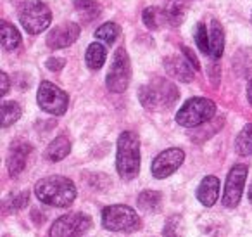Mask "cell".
<instances>
[{
	"instance_id": "obj_1",
	"label": "cell",
	"mask_w": 252,
	"mask_h": 237,
	"mask_svg": "<svg viewBox=\"0 0 252 237\" xmlns=\"http://www.w3.org/2000/svg\"><path fill=\"white\" fill-rule=\"evenodd\" d=\"M35 194L43 204L67 208L76 199V187H74V182L67 177L52 175V177H45L36 182Z\"/></svg>"
},
{
	"instance_id": "obj_2",
	"label": "cell",
	"mask_w": 252,
	"mask_h": 237,
	"mask_svg": "<svg viewBox=\"0 0 252 237\" xmlns=\"http://www.w3.org/2000/svg\"><path fill=\"white\" fill-rule=\"evenodd\" d=\"M178 97L180 94L176 85L166 78H154L149 83L142 85L138 90L140 104L149 111H162L173 108Z\"/></svg>"
},
{
	"instance_id": "obj_3",
	"label": "cell",
	"mask_w": 252,
	"mask_h": 237,
	"mask_svg": "<svg viewBox=\"0 0 252 237\" xmlns=\"http://www.w3.org/2000/svg\"><path fill=\"white\" fill-rule=\"evenodd\" d=\"M116 168L123 180H133L140 173V139L135 132H123L118 139Z\"/></svg>"
},
{
	"instance_id": "obj_4",
	"label": "cell",
	"mask_w": 252,
	"mask_h": 237,
	"mask_svg": "<svg viewBox=\"0 0 252 237\" xmlns=\"http://www.w3.org/2000/svg\"><path fill=\"white\" fill-rule=\"evenodd\" d=\"M214 115H216L214 101L207 97H192L176 113V123L185 128H195L213 119Z\"/></svg>"
},
{
	"instance_id": "obj_5",
	"label": "cell",
	"mask_w": 252,
	"mask_h": 237,
	"mask_svg": "<svg viewBox=\"0 0 252 237\" xmlns=\"http://www.w3.org/2000/svg\"><path fill=\"white\" fill-rule=\"evenodd\" d=\"M102 227L111 232H135L142 227V220L130 206L111 204L102 209Z\"/></svg>"
},
{
	"instance_id": "obj_6",
	"label": "cell",
	"mask_w": 252,
	"mask_h": 237,
	"mask_svg": "<svg viewBox=\"0 0 252 237\" xmlns=\"http://www.w3.org/2000/svg\"><path fill=\"white\" fill-rule=\"evenodd\" d=\"M19 21L30 35H38L50 26L52 12L42 0H28L19 7Z\"/></svg>"
},
{
	"instance_id": "obj_7",
	"label": "cell",
	"mask_w": 252,
	"mask_h": 237,
	"mask_svg": "<svg viewBox=\"0 0 252 237\" xmlns=\"http://www.w3.org/2000/svg\"><path fill=\"white\" fill-rule=\"evenodd\" d=\"M131 81V63L130 56L125 50V47L118 49L112 56V64L107 71L105 85L112 94H123L128 88Z\"/></svg>"
},
{
	"instance_id": "obj_8",
	"label": "cell",
	"mask_w": 252,
	"mask_h": 237,
	"mask_svg": "<svg viewBox=\"0 0 252 237\" xmlns=\"http://www.w3.org/2000/svg\"><path fill=\"white\" fill-rule=\"evenodd\" d=\"M36 101L45 113L54 116H63L69 106V95L57 85L50 83V81H42L38 87V94H36Z\"/></svg>"
},
{
	"instance_id": "obj_9",
	"label": "cell",
	"mask_w": 252,
	"mask_h": 237,
	"mask_svg": "<svg viewBox=\"0 0 252 237\" xmlns=\"http://www.w3.org/2000/svg\"><path fill=\"white\" fill-rule=\"evenodd\" d=\"M92 229V218L85 213L63 215L52 223L49 237H81Z\"/></svg>"
},
{
	"instance_id": "obj_10",
	"label": "cell",
	"mask_w": 252,
	"mask_h": 237,
	"mask_svg": "<svg viewBox=\"0 0 252 237\" xmlns=\"http://www.w3.org/2000/svg\"><path fill=\"white\" fill-rule=\"evenodd\" d=\"M249 168L247 164H235L230 170L226 177V184H224V192H223V204L226 208H235L240 202L242 192L245 187V180H247Z\"/></svg>"
},
{
	"instance_id": "obj_11",
	"label": "cell",
	"mask_w": 252,
	"mask_h": 237,
	"mask_svg": "<svg viewBox=\"0 0 252 237\" xmlns=\"http://www.w3.org/2000/svg\"><path fill=\"white\" fill-rule=\"evenodd\" d=\"M185 161V153L180 147H169V149L162 151L156 156V159L152 161L151 171L156 178L162 180V178L173 175Z\"/></svg>"
},
{
	"instance_id": "obj_12",
	"label": "cell",
	"mask_w": 252,
	"mask_h": 237,
	"mask_svg": "<svg viewBox=\"0 0 252 237\" xmlns=\"http://www.w3.org/2000/svg\"><path fill=\"white\" fill-rule=\"evenodd\" d=\"M81 28L76 23H63V25L56 26L49 32L47 35V45L54 50L66 49V47L73 45L78 39H80Z\"/></svg>"
},
{
	"instance_id": "obj_13",
	"label": "cell",
	"mask_w": 252,
	"mask_h": 237,
	"mask_svg": "<svg viewBox=\"0 0 252 237\" xmlns=\"http://www.w3.org/2000/svg\"><path fill=\"white\" fill-rule=\"evenodd\" d=\"M32 154V146L26 142H16L12 144L7 158V170L11 177H18L26 166L28 156Z\"/></svg>"
},
{
	"instance_id": "obj_14",
	"label": "cell",
	"mask_w": 252,
	"mask_h": 237,
	"mask_svg": "<svg viewBox=\"0 0 252 237\" xmlns=\"http://www.w3.org/2000/svg\"><path fill=\"white\" fill-rule=\"evenodd\" d=\"M218 198H220V180L214 175H207L197 187V199L200 201V204L211 208L218 201Z\"/></svg>"
},
{
	"instance_id": "obj_15",
	"label": "cell",
	"mask_w": 252,
	"mask_h": 237,
	"mask_svg": "<svg viewBox=\"0 0 252 237\" xmlns=\"http://www.w3.org/2000/svg\"><path fill=\"white\" fill-rule=\"evenodd\" d=\"M164 68L168 70V73L171 75V77L178 78L180 81L189 83V81L193 80V71L195 70H193L189 61L182 59L180 56H173V57L164 59Z\"/></svg>"
},
{
	"instance_id": "obj_16",
	"label": "cell",
	"mask_w": 252,
	"mask_h": 237,
	"mask_svg": "<svg viewBox=\"0 0 252 237\" xmlns=\"http://www.w3.org/2000/svg\"><path fill=\"white\" fill-rule=\"evenodd\" d=\"M224 50V32L218 19H213L209 25V56L220 59Z\"/></svg>"
},
{
	"instance_id": "obj_17",
	"label": "cell",
	"mask_w": 252,
	"mask_h": 237,
	"mask_svg": "<svg viewBox=\"0 0 252 237\" xmlns=\"http://www.w3.org/2000/svg\"><path fill=\"white\" fill-rule=\"evenodd\" d=\"M69 153H71V140L66 135H61L49 144V147L45 149V158L49 161H52V163H57V161H63Z\"/></svg>"
},
{
	"instance_id": "obj_18",
	"label": "cell",
	"mask_w": 252,
	"mask_h": 237,
	"mask_svg": "<svg viewBox=\"0 0 252 237\" xmlns=\"http://www.w3.org/2000/svg\"><path fill=\"white\" fill-rule=\"evenodd\" d=\"M105 57H107V52H105V47L98 42H94L88 45L87 54H85V63L90 68L92 71H97L104 66Z\"/></svg>"
},
{
	"instance_id": "obj_19",
	"label": "cell",
	"mask_w": 252,
	"mask_h": 237,
	"mask_svg": "<svg viewBox=\"0 0 252 237\" xmlns=\"http://www.w3.org/2000/svg\"><path fill=\"white\" fill-rule=\"evenodd\" d=\"M164 18L166 25H169L171 28H176L183 23L185 19V4L183 0H169V4L164 9Z\"/></svg>"
},
{
	"instance_id": "obj_20",
	"label": "cell",
	"mask_w": 252,
	"mask_h": 237,
	"mask_svg": "<svg viewBox=\"0 0 252 237\" xmlns=\"http://www.w3.org/2000/svg\"><path fill=\"white\" fill-rule=\"evenodd\" d=\"M0 30H2V47H4V50L12 52V50H16L21 45V35L11 23L2 21L0 23Z\"/></svg>"
},
{
	"instance_id": "obj_21",
	"label": "cell",
	"mask_w": 252,
	"mask_h": 237,
	"mask_svg": "<svg viewBox=\"0 0 252 237\" xmlns=\"http://www.w3.org/2000/svg\"><path fill=\"white\" fill-rule=\"evenodd\" d=\"M161 201L162 196L161 192L158 191H144L137 199V204L142 211L145 213H156L159 208H161Z\"/></svg>"
},
{
	"instance_id": "obj_22",
	"label": "cell",
	"mask_w": 252,
	"mask_h": 237,
	"mask_svg": "<svg viewBox=\"0 0 252 237\" xmlns=\"http://www.w3.org/2000/svg\"><path fill=\"white\" fill-rule=\"evenodd\" d=\"M235 151L240 156L252 154V123H247L235 139Z\"/></svg>"
},
{
	"instance_id": "obj_23",
	"label": "cell",
	"mask_w": 252,
	"mask_h": 237,
	"mask_svg": "<svg viewBox=\"0 0 252 237\" xmlns=\"http://www.w3.org/2000/svg\"><path fill=\"white\" fill-rule=\"evenodd\" d=\"M142 19H144V25L147 26L149 30H159L161 25L164 23L166 25V18H164V9L159 7H147L142 14Z\"/></svg>"
},
{
	"instance_id": "obj_24",
	"label": "cell",
	"mask_w": 252,
	"mask_h": 237,
	"mask_svg": "<svg viewBox=\"0 0 252 237\" xmlns=\"http://www.w3.org/2000/svg\"><path fill=\"white\" fill-rule=\"evenodd\" d=\"M21 106L14 101H9L2 104V126L7 128V126L14 125L19 118H21Z\"/></svg>"
},
{
	"instance_id": "obj_25",
	"label": "cell",
	"mask_w": 252,
	"mask_h": 237,
	"mask_svg": "<svg viewBox=\"0 0 252 237\" xmlns=\"http://www.w3.org/2000/svg\"><path fill=\"white\" fill-rule=\"evenodd\" d=\"M119 33H121V28H119L116 23H104V25H102L100 28H97V32H95V39L102 40L104 43L111 45V43L116 42Z\"/></svg>"
},
{
	"instance_id": "obj_26",
	"label": "cell",
	"mask_w": 252,
	"mask_h": 237,
	"mask_svg": "<svg viewBox=\"0 0 252 237\" xmlns=\"http://www.w3.org/2000/svg\"><path fill=\"white\" fill-rule=\"evenodd\" d=\"M74 7L87 16V19H94L100 14V5L97 0H74Z\"/></svg>"
},
{
	"instance_id": "obj_27",
	"label": "cell",
	"mask_w": 252,
	"mask_h": 237,
	"mask_svg": "<svg viewBox=\"0 0 252 237\" xmlns=\"http://www.w3.org/2000/svg\"><path fill=\"white\" fill-rule=\"evenodd\" d=\"M182 227H183L182 216H180V215H171L168 220H166L162 236H164V237H183L182 236V234H183Z\"/></svg>"
},
{
	"instance_id": "obj_28",
	"label": "cell",
	"mask_w": 252,
	"mask_h": 237,
	"mask_svg": "<svg viewBox=\"0 0 252 237\" xmlns=\"http://www.w3.org/2000/svg\"><path fill=\"white\" fill-rule=\"evenodd\" d=\"M193 37H195V43H197V47H199L200 52L209 54V32H207V26L204 25V23H199V25H197Z\"/></svg>"
},
{
	"instance_id": "obj_29",
	"label": "cell",
	"mask_w": 252,
	"mask_h": 237,
	"mask_svg": "<svg viewBox=\"0 0 252 237\" xmlns=\"http://www.w3.org/2000/svg\"><path fill=\"white\" fill-rule=\"evenodd\" d=\"M30 201V192H19V194L11 196L9 199H5V209L7 211H19L23 209Z\"/></svg>"
},
{
	"instance_id": "obj_30",
	"label": "cell",
	"mask_w": 252,
	"mask_h": 237,
	"mask_svg": "<svg viewBox=\"0 0 252 237\" xmlns=\"http://www.w3.org/2000/svg\"><path fill=\"white\" fill-rule=\"evenodd\" d=\"M182 52H183V56L187 57V61H189L190 64H192V68L195 71H199L200 70V63H199V59H197V56L192 52V50L189 49L187 45H182Z\"/></svg>"
},
{
	"instance_id": "obj_31",
	"label": "cell",
	"mask_w": 252,
	"mask_h": 237,
	"mask_svg": "<svg viewBox=\"0 0 252 237\" xmlns=\"http://www.w3.org/2000/svg\"><path fill=\"white\" fill-rule=\"evenodd\" d=\"M45 66H47V70H50V71H61L66 66V61H64L63 57H50V59H47Z\"/></svg>"
},
{
	"instance_id": "obj_32",
	"label": "cell",
	"mask_w": 252,
	"mask_h": 237,
	"mask_svg": "<svg viewBox=\"0 0 252 237\" xmlns=\"http://www.w3.org/2000/svg\"><path fill=\"white\" fill-rule=\"evenodd\" d=\"M0 81H2V95H5L9 92V77L7 73H0Z\"/></svg>"
},
{
	"instance_id": "obj_33",
	"label": "cell",
	"mask_w": 252,
	"mask_h": 237,
	"mask_svg": "<svg viewBox=\"0 0 252 237\" xmlns=\"http://www.w3.org/2000/svg\"><path fill=\"white\" fill-rule=\"evenodd\" d=\"M247 101H249V104L252 106V77L249 78V81H247Z\"/></svg>"
},
{
	"instance_id": "obj_34",
	"label": "cell",
	"mask_w": 252,
	"mask_h": 237,
	"mask_svg": "<svg viewBox=\"0 0 252 237\" xmlns=\"http://www.w3.org/2000/svg\"><path fill=\"white\" fill-rule=\"evenodd\" d=\"M247 198H249V201L252 202V182L249 184V192H247Z\"/></svg>"
},
{
	"instance_id": "obj_35",
	"label": "cell",
	"mask_w": 252,
	"mask_h": 237,
	"mask_svg": "<svg viewBox=\"0 0 252 237\" xmlns=\"http://www.w3.org/2000/svg\"><path fill=\"white\" fill-rule=\"evenodd\" d=\"M251 21H252V16H251Z\"/></svg>"
}]
</instances>
